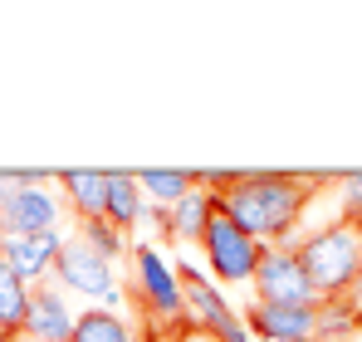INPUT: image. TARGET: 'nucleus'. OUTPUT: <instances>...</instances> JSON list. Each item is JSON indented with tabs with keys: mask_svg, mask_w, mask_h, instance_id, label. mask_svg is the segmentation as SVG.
<instances>
[{
	"mask_svg": "<svg viewBox=\"0 0 362 342\" xmlns=\"http://www.w3.org/2000/svg\"><path fill=\"white\" fill-rule=\"evenodd\" d=\"M245 323L255 342H318V303H250Z\"/></svg>",
	"mask_w": 362,
	"mask_h": 342,
	"instance_id": "6e6552de",
	"label": "nucleus"
},
{
	"mask_svg": "<svg viewBox=\"0 0 362 342\" xmlns=\"http://www.w3.org/2000/svg\"><path fill=\"white\" fill-rule=\"evenodd\" d=\"M103 186H108V196H103V220L113 230H122V235L142 225L147 196H142V186H137V171H103Z\"/></svg>",
	"mask_w": 362,
	"mask_h": 342,
	"instance_id": "f8f14e48",
	"label": "nucleus"
},
{
	"mask_svg": "<svg viewBox=\"0 0 362 342\" xmlns=\"http://www.w3.org/2000/svg\"><path fill=\"white\" fill-rule=\"evenodd\" d=\"M250 288H255V303H318V288L308 284L294 244H264Z\"/></svg>",
	"mask_w": 362,
	"mask_h": 342,
	"instance_id": "423d86ee",
	"label": "nucleus"
},
{
	"mask_svg": "<svg viewBox=\"0 0 362 342\" xmlns=\"http://www.w3.org/2000/svg\"><path fill=\"white\" fill-rule=\"evenodd\" d=\"M348 303H353V313L362 318V269H358V279H353V288H348Z\"/></svg>",
	"mask_w": 362,
	"mask_h": 342,
	"instance_id": "4be33fe9",
	"label": "nucleus"
},
{
	"mask_svg": "<svg viewBox=\"0 0 362 342\" xmlns=\"http://www.w3.org/2000/svg\"><path fill=\"white\" fill-rule=\"evenodd\" d=\"M137 186H142V196H147L152 206L167 211V206H177L181 196L196 186V176H191V171H152L147 167V171H137Z\"/></svg>",
	"mask_w": 362,
	"mask_h": 342,
	"instance_id": "f3484780",
	"label": "nucleus"
},
{
	"mask_svg": "<svg viewBox=\"0 0 362 342\" xmlns=\"http://www.w3.org/2000/svg\"><path fill=\"white\" fill-rule=\"evenodd\" d=\"M0 249H5V220H0Z\"/></svg>",
	"mask_w": 362,
	"mask_h": 342,
	"instance_id": "393cba45",
	"label": "nucleus"
},
{
	"mask_svg": "<svg viewBox=\"0 0 362 342\" xmlns=\"http://www.w3.org/2000/svg\"><path fill=\"white\" fill-rule=\"evenodd\" d=\"M78 235H83V240L98 249V254H108L113 264H118L122 249H127V235H122V230H113L108 220H83V225H78Z\"/></svg>",
	"mask_w": 362,
	"mask_h": 342,
	"instance_id": "6ab92c4d",
	"label": "nucleus"
},
{
	"mask_svg": "<svg viewBox=\"0 0 362 342\" xmlns=\"http://www.w3.org/2000/svg\"><path fill=\"white\" fill-rule=\"evenodd\" d=\"M54 186L64 191V206L78 216V225L83 220H103V196H108L103 171H59Z\"/></svg>",
	"mask_w": 362,
	"mask_h": 342,
	"instance_id": "4468645a",
	"label": "nucleus"
},
{
	"mask_svg": "<svg viewBox=\"0 0 362 342\" xmlns=\"http://www.w3.org/2000/svg\"><path fill=\"white\" fill-rule=\"evenodd\" d=\"M69 342H132V328L113 308H83L74 318V338Z\"/></svg>",
	"mask_w": 362,
	"mask_h": 342,
	"instance_id": "2eb2a0df",
	"label": "nucleus"
},
{
	"mask_svg": "<svg viewBox=\"0 0 362 342\" xmlns=\"http://www.w3.org/2000/svg\"><path fill=\"white\" fill-rule=\"evenodd\" d=\"M333 186H338V206H343V220L362 230V171H343V176H333Z\"/></svg>",
	"mask_w": 362,
	"mask_h": 342,
	"instance_id": "aec40b11",
	"label": "nucleus"
},
{
	"mask_svg": "<svg viewBox=\"0 0 362 342\" xmlns=\"http://www.w3.org/2000/svg\"><path fill=\"white\" fill-rule=\"evenodd\" d=\"M74 308H69V298H64V288L54 279H45V284L30 288V313H25V342H69L74 338Z\"/></svg>",
	"mask_w": 362,
	"mask_h": 342,
	"instance_id": "9d476101",
	"label": "nucleus"
},
{
	"mask_svg": "<svg viewBox=\"0 0 362 342\" xmlns=\"http://www.w3.org/2000/svg\"><path fill=\"white\" fill-rule=\"evenodd\" d=\"M201 254H206L211 279L226 288V284H250V279H255L264 244H255V240H250V235H245V230L216 206L211 225H206V235H201Z\"/></svg>",
	"mask_w": 362,
	"mask_h": 342,
	"instance_id": "39448f33",
	"label": "nucleus"
},
{
	"mask_svg": "<svg viewBox=\"0 0 362 342\" xmlns=\"http://www.w3.org/2000/svg\"><path fill=\"white\" fill-rule=\"evenodd\" d=\"M64 249V230H45V235H10L5 240V249H0V259L25 279V284H45V279H54V259H59Z\"/></svg>",
	"mask_w": 362,
	"mask_h": 342,
	"instance_id": "9b49d317",
	"label": "nucleus"
},
{
	"mask_svg": "<svg viewBox=\"0 0 362 342\" xmlns=\"http://www.w3.org/2000/svg\"><path fill=\"white\" fill-rule=\"evenodd\" d=\"M25 313H30V284L0 259V333H25Z\"/></svg>",
	"mask_w": 362,
	"mask_h": 342,
	"instance_id": "dca6fc26",
	"label": "nucleus"
},
{
	"mask_svg": "<svg viewBox=\"0 0 362 342\" xmlns=\"http://www.w3.org/2000/svg\"><path fill=\"white\" fill-rule=\"evenodd\" d=\"M0 220H5V240L59 230L64 201L54 196V176L49 171H0Z\"/></svg>",
	"mask_w": 362,
	"mask_h": 342,
	"instance_id": "7ed1b4c3",
	"label": "nucleus"
},
{
	"mask_svg": "<svg viewBox=\"0 0 362 342\" xmlns=\"http://www.w3.org/2000/svg\"><path fill=\"white\" fill-rule=\"evenodd\" d=\"M211 216H216V196L201 191V186H191L177 206H167V235H172V240H186V244H201Z\"/></svg>",
	"mask_w": 362,
	"mask_h": 342,
	"instance_id": "ddd939ff",
	"label": "nucleus"
},
{
	"mask_svg": "<svg viewBox=\"0 0 362 342\" xmlns=\"http://www.w3.org/2000/svg\"><path fill=\"white\" fill-rule=\"evenodd\" d=\"M54 284L64 293H78V298H93L98 308H118L122 288H118V264L108 254H98L78 230L64 235V249L54 259Z\"/></svg>",
	"mask_w": 362,
	"mask_h": 342,
	"instance_id": "20e7f679",
	"label": "nucleus"
},
{
	"mask_svg": "<svg viewBox=\"0 0 362 342\" xmlns=\"http://www.w3.org/2000/svg\"><path fill=\"white\" fill-rule=\"evenodd\" d=\"M177 342H211V338H206V333H181Z\"/></svg>",
	"mask_w": 362,
	"mask_h": 342,
	"instance_id": "5701e85b",
	"label": "nucleus"
},
{
	"mask_svg": "<svg viewBox=\"0 0 362 342\" xmlns=\"http://www.w3.org/2000/svg\"><path fill=\"white\" fill-rule=\"evenodd\" d=\"M308 284L318 288V298H348V288L362 269V230L348 220H333V225L313 230L294 244Z\"/></svg>",
	"mask_w": 362,
	"mask_h": 342,
	"instance_id": "f03ea898",
	"label": "nucleus"
},
{
	"mask_svg": "<svg viewBox=\"0 0 362 342\" xmlns=\"http://www.w3.org/2000/svg\"><path fill=\"white\" fill-rule=\"evenodd\" d=\"M132 284H137V298L167 318V323H181V284H177V264L157 249V244H132Z\"/></svg>",
	"mask_w": 362,
	"mask_h": 342,
	"instance_id": "0eeeda50",
	"label": "nucleus"
},
{
	"mask_svg": "<svg viewBox=\"0 0 362 342\" xmlns=\"http://www.w3.org/2000/svg\"><path fill=\"white\" fill-rule=\"evenodd\" d=\"M362 328V318L353 313L348 298H318V342H333V338H353Z\"/></svg>",
	"mask_w": 362,
	"mask_h": 342,
	"instance_id": "a211bd4d",
	"label": "nucleus"
},
{
	"mask_svg": "<svg viewBox=\"0 0 362 342\" xmlns=\"http://www.w3.org/2000/svg\"><path fill=\"white\" fill-rule=\"evenodd\" d=\"M333 176H299V171H235V181L216 196V206L255 240V244H289L299 216L313 201V186Z\"/></svg>",
	"mask_w": 362,
	"mask_h": 342,
	"instance_id": "f257e3e1",
	"label": "nucleus"
},
{
	"mask_svg": "<svg viewBox=\"0 0 362 342\" xmlns=\"http://www.w3.org/2000/svg\"><path fill=\"white\" fill-rule=\"evenodd\" d=\"M177 284H181V328H186V333H211V328L230 313L221 284H216L206 269L177 259Z\"/></svg>",
	"mask_w": 362,
	"mask_h": 342,
	"instance_id": "1a4fd4ad",
	"label": "nucleus"
},
{
	"mask_svg": "<svg viewBox=\"0 0 362 342\" xmlns=\"http://www.w3.org/2000/svg\"><path fill=\"white\" fill-rule=\"evenodd\" d=\"M206 338H211V342H255V333H250L245 313H235V308H230V313H226V318H221Z\"/></svg>",
	"mask_w": 362,
	"mask_h": 342,
	"instance_id": "412c9836",
	"label": "nucleus"
},
{
	"mask_svg": "<svg viewBox=\"0 0 362 342\" xmlns=\"http://www.w3.org/2000/svg\"><path fill=\"white\" fill-rule=\"evenodd\" d=\"M0 342H25V338H15V333H0Z\"/></svg>",
	"mask_w": 362,
	"mask_h": 342,
	"instance_id": "b1692460",
	"label": "nucleus"
}]
</instances>
